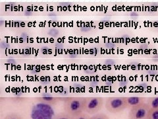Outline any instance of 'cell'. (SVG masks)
Masks as SVG:
<instances>
[{
    "instance_id": "obj_1",
    "label": "cell",
    "mask_w": 158,
    "mask_h": 119,
    "mask_svg": "<svg viewBox=\"0 0 158 119\" xmlns=\"http://www.w3.org/2000/svg\"><path fill=\"white\" fill-rule=\"evenodd\" d=\"M86 97H75L64 99V111L75 118L84 112Z\"/></svg>"
},
{
    "instance_id": "obj_2",
    "label": "cell",
    "mask_w": 158,
    "mask_h": 119,
    "mask_svg": "<svg viewBox=\"0 0 158 119\" xmlns=\"http://www.w3.org/2000/svg\"><path fill=\"white\" fill-rule=\"evenodd\" d=\"M106 108L110 112L118 113L127 108L125 97H112L106 99Z\"/></svg>"
},
{
    "instance_id": "obj_3",
    "label": "cell",
    "mask_w": 158,
    "mask_h": 119,
    "mask_svg": "<svg viewBox=\"0 0 158 119\" xmlns=\"http://www.w3.org/2000/svg\"><path fill=\"white\" fill-rule=\"evenodd\" d=\"M103 105V99L102 97H86L84 112L88 114L89 115H96L101 110Z\"/></svg>"
},
{
    "instance_id": "obj_4",
    "label": "cell",
    "mask_w": 158,
    "mask_h": 119,
    "mask_svg": "<svg viewBox=\"0 0 158 119\" xmlns=\"http://www.w3.org/2000/svg\"><path fill=\"white\" fill-rule=\"evenodd\" d=\"M151 108L147 103L142 104L130 109L128 113L129 119H148Z\"/></svg>"
},
{
    "instance_id": "obj_5",
    "label": "cell",
    "mask_w": 158,
    "mask_h": 119,
    "mask_svg": "<svg viewBox=\"0 0 158 119\" xmlns=\"http://www.w3.org/2000/svg\"><path fill=\"white\" fill-rule=\"evenodd\" d=\"M52 111L48 107H38L34 109L32 114L33 119H53Z\"/></svg>"
},
{
    "instance_id": "obj_6",
    "label": "cell",
    "mask_w": 158,
    "mask_h": 119,
    "mask_svg": "<svg viewBox=\"0 0 158 119\" xmlns=\"http://www.w3.org/2000/svg\"><path fill=\"white\" fill-rule=\"evenodd\" d=\"M147 99L142 97H125L127 108L131 109L135 107H137L142 104L147 102Z\"/></svg>"
},
{
    "instance_id": "obj_7",
    "label": "cell",
    "mask_w": 158,
    "mask_h": 119,
    "mask_svg": "<svg viewBox=\"0 0 158 119\" xmlns=\"http://www.w3.org/2000/svg\"><path fill=\"white\" fill-rule=\"evenodd\" d=\"M150 107L152 108H158V97H152L147 99L146 102Z\"/></svg>"
},
{
    "instance_id": "obj_8",
    "label": "cell",
    "mask_w": 158,
    "mask_h": 119,
    "mask_svg": "<svg viewBox=\"0 0 158 119\" xmlns=\"http://www.w3.org/2000/svg\"><path fill=\"white\" fill-rule=\"evenodd\" d=\"M53 119H74V117L64 111L57 114Z\"/></svg>"
},
{
    "instance_id": "obj_9",
    "label": "cell",
    "mask_w": 158,
    "mask_h": 119,
    "mask_svg": "<svg viewBox=\"0 0 158 119\" xmlns=\"http://www.w3.org/2000/svg\"><path fill=\"white\" fill-rule=\"evenodd\" d=\"M148 119H158V108H151Z\"/></svg>"
},
{
    "instance_id": "obj_10",
    "label": "cell",
    "mask_w": 158,
    "mask_h": 119,
    "mask_svg": "<svg viewBox=\"0 0 158 119\" xmlns=\"http://www.w3.org/2000/svg\"><path fill=\"white\" fill-rule=\"evenodd\" d=\"M90 119H110V118H109V117L106 115H105V114L98 113L92 116L90 118Z\"/></svg>"
},
{
    "instance_id": "obj_11",
    "label": "cell",
    "mask_w": 158,
    "mask_h": 119,
    "mask_svg": "<svg viewBox=\"0 0 158 119\" xmlns=\"http://www.w3.org/2000/svg\"><path fill=\"white\" fill-rule=\"evenodd\" d=\"M4 119H23L21 116L17 113H11L7 115Z\"/></svg>"
},
{
    "instance_id": "obj_12",
    "label": "cell",
    "mask_w": 158,
    "mask_h": 119,
    "mask_svg": "<svg viewBox=\"0 0 158 119\" xmlns=\"http://www.w3.org/2000/svg\"><path fill=\"white\" fill-rule=\"evenodd\" d=\"M90 117L88 114L85 113V112H82L81 113V115H79L77 117H75L74 118V119H90Z\"/></svg>"
}]
</instances>
